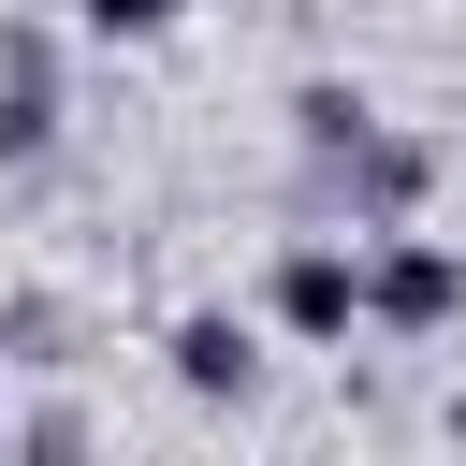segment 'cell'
<instances>
[{
	"instance_id": "1",
	"label": "cell",
	"mask_w": 466,
	"mask_h": 466,
	"mask_svg": "<svg viewBox=\"0 0 466 466\" xmlns=\"http://www.w3.org/2000/svg\"><path fill=\"white\" fill-rule=\"evenodd\" d=\"M102 15H116V29H146V15H160V0H102Z\"/></svg>"
}]
</instances>
